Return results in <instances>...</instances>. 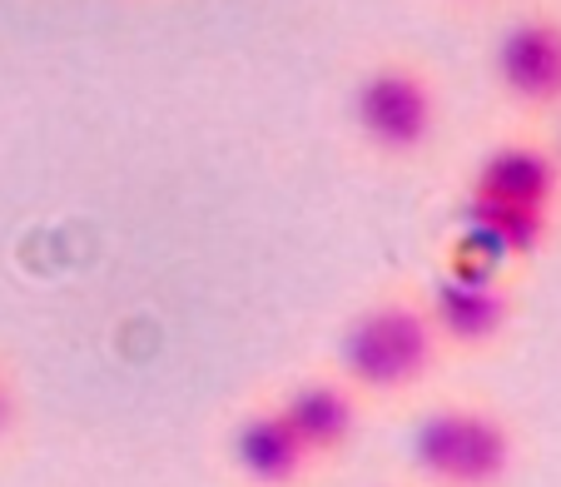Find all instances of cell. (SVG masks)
<instances>
[{
  "label": "cell",
  "mask_w": 561,
  "mask_h": 487,
  "mask_svg": "<svg viewBox=\"0 0 561 487\" xmlns=\"http://www.w3.org/2000/svg\"><path fill=\"white\" fill-rule=\"evenodd\" d=\"M437 329L427 318L423 298L413 294H382L363 304L339 333V378L353 393L373 398H398L417 383L433 378L437 369Z\"/></svg>",
  "instance_id": "6da1fadb"
},
{
  "label": "cell",
  "mask_w": 561,
  "mask_h": 487,
  "mask_svg": "<svg viewBox=\"0 0 561 487\" xmlns=\"http://www.w3.org/2000/svg\"><path fill=\"white\" fill-rule=\"evenodd\" d=\"M348 115L358 139L378 159L413 165L433 149L437 125H443V100H437V80L423 65L408 55H388L358 75Z\"/></svg>",
  "instance_id": "7a4b0ae2"
},
{
  "label": "cell",
  "mask_w": 561,
  "mask_h": 487,
  "mask_svg": "<svg viewBox=\"0 0 561 487\" xmlns=\"http://www.w3.org/2000/svg\"><path fill=\"white\" fill-rule=\"evenodd\" d=\"M413 467L433 487H502L517 467V433L482 403H443L413 428Z\"/></svg>",
  "instance_id": "3957f363"
},
{
  "label": "cell",
  "mask_w": 561,
  "mask_h": 487,
  "mask_svg": "<svg viewBox=\"0 0 561 487\" xmlns=\"http://www.w3.org/2000/svg\"><path fill=\"white\" fill-rule=\"evenodd\" d=\"M423 308H427V318H433L443 349L482 353L507 339L512 318H517V294H512V284L497 274V264H482V259L462 254L453 269H443V274L427 284Z\"/></svg>",
  "instance_id": "277c9868"
},
{
  "label": "cell",
  "mask_w": 561,
  "mask_h": 487,
  "mask_svg": "<svg viewBox=\"0 0 561 487\" xmlns=\"http://www.w3.org/2000/svg\"><path fill=\"white\" fill-rule=\"evenodd\" d=\"M492 80L502 100L527 115L561 110V21L557 15H522L492 45Z\"/></svg>",
  "instance_id": "5b68a950"
},
{
  "label": "cell",
  "mask_w": 561,
  "mask_h": 487,
  "mask_svg": "<svg viewBox=\"0 0 561 487\" xmlns=\"http://www.w3.org/2000/svg\"><path fill=\"white\" fill-rule=\"evenodd\" d=\"M551 209H527V204H502L488 194H462L457 204V229H462V249L482 264H527L551 244Z\"/></svg>",
  "instance_id": "8992f818"
},
{
  "label": "cell",
  "mask_w": 561,
  "mask_h": 487,
  "mask_svg": "<svg viewBox=\"0 0 561 487\" xmlns=\"http://www.w3.org/2000/svg\"><path fill=\"white\" fill-rule=\"evenodd\" d=\"M229 467L244 477L249 487H298L313 473V457L284 423L278 403H254L233 418L229 428Z\"/></svg>",
  "instance_id": "52a82bcc"
},
{
  "label": "cell",
  "mask_w": 561,
  "mask_h": 487,
  "mask_svg": "<svg viewBox=\"0 0 561 487\" xmlns=\"http://www.w3.org/2000/svg\"><path fill=\"white\" fill-rule=\"evenodd\" d=\"M472 194H488L502 204H527V209H551L561 200V165L557 149L541 139H502L472 165Z\"/></svg>",
  "instance_id": "ba28073f"
},
{
  "label": "cell",
  "mask_w": 561,
  "mask_h": 487,
  "mask_svg": "<svg viewBox=\"0 0 561 487\" xmlns=\"http://www.w3.org/2000/svg\"><path fill=\"white\" fill-rule=\"evenodd\" d=\"M278 414L294 428V438L304 443V453L313 463L323 457H339L343 448L358 433V393L343 378H298L294 388L278 398Z\"/></svg>",
  "instance_id": "9c48e42d"
},
{
  "label": "cell",
  "mask_w": 561,
  "mask_h": 487,
  "mask_svg": "<svg viewBox=\"0 0 561 487\" xmlns=\"http://www.w3.org/2000/svg\"><path fill=\"white\" fill-rule=\"evenodd\" d=\"M11 423H15V398H11V388L0 383V438L11 433Z\"/></svg>",
  "instance_id": "30bf717a"
},
{
  "label": "cell",
  "mask_w": 561,
  "mask_h": 487,
  "mask_svg": "<svg viewBox=\"0 0 561 487\" xmlns=\"http://www.w3.org/2000/svg\"><path fill=\"white\" fill-rule=\"evenodd\" d=\"M551 149H557V165H561V129H557V145H551Z\"/></svg>",
  "instance_id": "8fae6325"
}]
</instances>
